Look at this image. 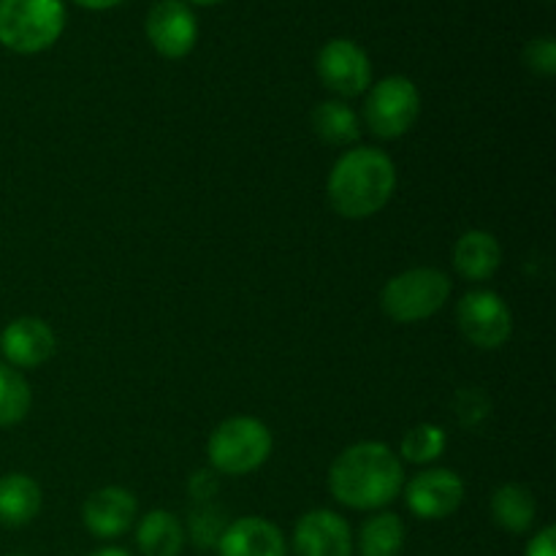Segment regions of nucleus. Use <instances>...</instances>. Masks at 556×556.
I'll return each mask as SVG.
<instances>
[{"instance_id":"obj_22","label":"nucleus","mask_w":556,"mask_h":556,"mask_svg":"<svg viewBox=\"0 0 556 556\" xmlns=\"http://www.w3.org/2000/svg\"><path fill=\"white\" fill-rule=\"evenodd\" d=\"M448 445V434L438 424H418L410 432L402 438L400 445V459L413 462V465H429V462L440 459Z\"/></svg>"},{"instance_id":"obj_7","label":"nucleus","mask_w":556,"mask_h":556,"mask_svg":"<svg viewBox=\"0 0 556 556\" xmlns=\"http://www.w3.org/2000/svg\"><path fill=\"white\" fill-rule=\"evenodd\" d=\"M456 324L465 340L481 351H497L514 334V315L500 293L478 288L462 296L456 307Z\"/></svg>"},{"instance_id":"obj_24","label":"nucleus","mask_w":556,"mask_h":556,"mask_svg":"<svg viewBox=\"0 0 556 556\" xmlns=\"http://www.w3.org/2000/svg\"><path fill=\"white\" fill-rule=\"evenodd\" d=\"M525 556H556V530L552 525L543 527V530L527 543Z\"/></svg>"},{"instance_id":"obj_18","label":"nucleus","mask_w":556,"mask_h":556,"mask_svg":"<svg viewBox=\"0 0 556 556\" xmlns=\"http://www.w3.org/2000/svg\"><path fill=\"white\" fill-rule=\"evenodd\" d=\"M313 130L329 147H353L362 139V119L345 101H324L313 109Z\"/></svg>"},{"instance_id":"obj_3","label":"nucleus","mask_w":556,"mask_h":556,"mask_svg":"<svg viewBox=\"0 0 556 556\" xmlns=\"http://www.w3.org/2000/svg\"><path fill=\"white\" fill-rule=\"evenodd\" d=\"M271 445H275V438L261 418L233 416L217 424L215 432L210 434L206 456L217 472L239 478L258 470L271 456Z\"/></svg>"},{"instance_id":"obj_14","label":"nucleus","mask_w":556,"mask_h":556,"mask_svg":"<svg viewBox=\"0 0 556 556\" xmlns=\"http://www.w3.org/2000/svg\"><path fill=\"white\" fill-rule=\"evenodd\" d=\"M220 556H288V543L280 527L261 516H242L223 527L217 538Z\"/></svg>"},{"instance_id":"obj_20","label":"nucleus","mask_w":556,"mask_h":556,"mask_svg":"<svg viewBox=\"0 0 556 556\" xmlns=\"http://www.w3.org/2000/svg\"><path fill=\"white\" fill-rule=\"evenodd\" d=\"M356 546L362 556H400L405 546V525L396 514L378 510L362 525Z\"/></svg>"},{"instance_id":"obj_1","label":"nucleus","mask_w":556,"mask_h":556,"mask_svg":"<svg viewBox=\"0 0 556 556\" xmlns=\"http://www.w3.org/2000/svg\"><path fill=\"white\" fill-rule=\"evenodd\" d=\"M405 489V465L383 443L364 440L334 459L329 470V492L353 510H383Z\"/></svg>"},{"instance_id":"obj_8","label":"nucleus","mask_w":556,"mask_h":556,"mask_svg":"<svg viewBox=\"0 0 556 556\" xmlns=\"http://www.w3.org/2000/svg\"><path fill=\"white\" fill-rule=\"evenodd\" d=\"M320 81L337 98H356L372 85V63L358 43L348 38H334L326 43L315 60Z\"/></svg>"},{"instance_id":"obj_19","label":"nucleus","mask_w":556,"mask_h":556,"mask_svg":"<svg viewBox=\"0 0 556 556\" xmlns=\"http://www.w3.org/2000/svg\"><path fill=\"white\" fill-rule=\"evenodd\" d=\"M535 494L527 486H521V483H505V486H500L497 492H494L492 519L494 525L503 527L505 532H514V535L527 532L535 525Z\"/></svg>"},{"instance_id":"obj_23","label":"nucleus","mask_w":556,"mask_h":556,"mask_svg":"<svg viewBox=\"0 0 556 556\" xmlns=\"http://www.w3.org/2000/svg\"><path fill=\"white\" fill-rule=\"evenodd\" d=\"M525 63L530 65L535 74L552 76L556 71V43L554 38H535L530 47L525 49Z\"/></svg>"},{"instance_id":"obj_4","label":"nucleus","mask_w":556,"mask_h":556,"mask_svg":"<svg viewBox=\"0 0 556 556\" xmlns=\"http://www.w3.org/2000/svg\"><path fill=\"white\" fill-rule=\"evenodd\" d=\"M451 280L438 266H416L391 277L380 291V309L394 324H421L445 307Z\"/></svg>"},{"instance_id":"obj_15","label":"nucleus","mask_w":556,"mask_h":556,"mask_svg":"<svg viewBox=\"0 0 556 556\" xmlns=\"http://www.w3.org/2000/svg\"><path fill=\"white\" fill-rule=\"evenodd\" d=\"M500 264H503V248H500L494 233L472 228V231L462 233L459 242L454 244V269L465 280H489L500 269Z\"/></svg>"},{"instance_id":"obj_25","label":"nucleus","mask_w":556,"mask_h":556,"mask_svg":"<svg viewBox=\"0 0 556 556\" xmlns=\"http://www.w3.org/2000/svg\"><path fill=\"white\" fill-rule=\"evenodd\" d=\"M76 3L85 5V9L101 11V9H112V5H117L119 0H76Z\"/></svg>"},{"instance_id":"obj_2","label":"nucleus","mask_w":556,"mask_h":556,"mask_svg":"<svg viewBox=\"0 0 556 556\" xmlns=\"http://www.w3.org/2000/svg\"><path fill=\"white\" fill-rule=\"evenodd\" d=\"M396 190V166L378 147H353L331 166L326 193L337 215L364 220L383 210Z\"/></svg>"},{"instance_id":"obj_16","label":"nucleus","mask_w":556,"mask_h":556,"mask_svg":"<svg viewBox=\"0 0 556 556\" xmlns=\"http://www.w3.org/2000/svg\"><path fill=\"white\" fill-rule=\"evenodd\" d=\"M41 510V486L25 472L0 478V525L25 527Z\"/></svg>"},{"instance_id":"obj_17","label":"nucleus","mask_w":556,"mask_h":556,"mask_svg":"<svg viewBox=\"0 0 556 556\" xmlns=\"http://www.w3.org/2000/svg\"><path fill=\"white\" fill-rule=\"evenodd\" d=\"M141 556H179L185 548V527L172 510H150L136 527Z\"/></svg>"},{"instance_id":"obj_5","label":"nucleus","mask_w":556,"mask_h":556,"mask_svg":"<svg viewBox=\"0 0 556 556\" xmlns=\"http://www.w3.org/2000/svg\"><path fill=\"white\" fill-rule=\"evenodd\" d=\"M63 0H0V43L11 52H43L63 36Z\"/></svg>"},{"instance_id":"obj_11","label":"nucleus","mask_w":556,"mask_h":556,"mask_svg":"<svg viewBox=\"0 0 556 556\" xmlns=\"http://www.w3.org/2000/svg\"><path fill=\"white\" fill-rule=\"evenodd\" d=\"M296 556H353L351 525L329 508L307 510L293 527Z\"/></svg>"},{"instance_id":"obj_6","label":"nucleus","mask_w":556,"mask_h":556,"mask_svg":"<svg viewBox=\"0 0 556 556\" xmlns=\"http://www.w3.org/2000/svg\"><path fill=\"white\" fill-rule=\"evenodd\" d=\"M421 114V92L407 76H386L369 90L364 123L378 139H400Z\"/></svg>"},{"instance_id":"obj_10","label":"nucleus","mask_w":556,"mask_h":556,"mask_svg":"<svg viewBox=\"0 0 556 556\" xmlns=\"http://www.w3.org/2000/svg\"><path fill=\"white\" fill-rule=\"evenodd\" d=\"M147 38L161 58L179 60L193 52L199 22L182 0H161L147 16Z\"/></svg>"},{"instance_id":"obj_21","label":"nucleus","mask_w":556,"mask_h":556,"mask_svg":"<svg viewBox=\"0 0 556 556\" xmlns=\"http://www.w3.org/2000/svg\"><path fill=\"white\" fill-rule=\"evenodd\" d=\"M33 394L20 369L0 364V427H14L30 413Z\"/></svg>"},{"instance_id":"obj_28","label":"nucleus","mask_w":556,"mask_h":556,"mask_svg":"<svg viewBox=\"0 0 556 556\" xmlns=\"http://www.w3.org/2000/svg\"><path fill=\"white\" fill-rule=\"evenodd\" d=\"M14 556H25V554H14Z\"/></svg>"},{"instance_id":"obj_26","label":"nucleus","mask_w":556,"mask_h":556,"mask_svg":"<svg viewBox=\"0 0 556 556\" xmlns=\"http://www.w3.org/2000/svg\"><path fill=\"white\" fill-rule=\"evenodd\" d=\"M90 556H134V554L125 552V548L119 546H106V548H98V552H92Z\"/></svg>"},{"instance_id":"obj_9","label":"nucleus","mask_w":556,"mask_h":556,"mask_svg":"<svg viewBox=\"0 0 556 556\" xmlns=\"http://www.w3.org/2000/svg\"><path fill=\"white\" fill-rule=\"evenodd\" d=\"M402 492H405V503L413 516L438 521L448 519L451 514L459 510L462 500H465V481L454 470L434 467V470L416 472Z\"/></svg>"},{"instance_id":"obj_12","label":"nucleus","mask_w":556,"mask_h":556,"mask_svg":"<svg viewBox=\"0 0 556 556\" xmlns=\"http://www.w3.org/2000/svg\"><path fill=\"white\" fill-rule=\"evenodd\" d=\"M0 351H3L9 367L36 369L58 353V337L47 320L25 315L5 326L0 334Z\"/></svg>"},{"instance_id":"obj_27","label":"nucleus","mask_w":556,"mask_h":556,"mask_svg":"<svg viewBox=\"0 0 556 556\" xmlns=\"http://www.w3.org/2000/svg\"><path fill=\"white\" fill-rule=\"evenodd\" d=\"M190 3H201V5H212V3H220V0H190Z\"/></svg>"},{"instance_id":"obj_13","label":"nucleus","mask_w":556,"mask_h":556,"mask_svg":"<svg viewBox=\"0 0 556 556\" xmlns=\"http://www.w3.org/2000/svg\"><path fill=\"white\" fill-rule=\"evenodd\" d=\"M136 514H139L136 494L123 486L96 489L81 505L85 527L90 530V535L101 538V541H112V538L128 532L134 527Z\"/></svg>"}]
</instances>
